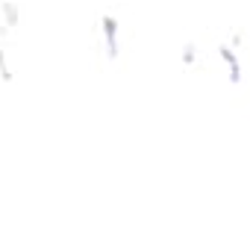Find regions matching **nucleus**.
Here are the masks:
<instances>
[{"label": "nucleus", "instance_id": "3", "mask_svg": "<svg viewBox=\"0 0 250 250\" xmlns=\"http://www.w3.org/2000/svg\"><path fill=\"white\" fill-rule=\"evenodd\" d=\"M3 12H6V24L15 27L18 24V6L15 3H3Z\"/></svg>", "mask_w": 250, "mask_h": 250}, {"label": "nucleus", "instance_id": "2", "mask_svg": "<svg viewBox=\"0 0 250 250\" xmlns=\"http://www.w3.org/2000/svg\"><path fill=\"white\" fill-rule=\"evenodd\" d=\"M218 53H221V59H224V62L229 65V83H235V85H238V83H241V65H238L235 53H232L229 47H224V44L218 47Z\"/></svg>", "mask_w": 250, "mask_h": 250}, {"label": "nucleus", "instance_id": "4", "mask_svg": "<svg viewBox=\"0 0 250 250\" xmlns=\"http://www.w3.org/2000/svg\"><path fill=\"white\" fill-rule=\"evenodd\" d=\"M0 77H3V83H12V74H9V65H6V53L0 50Z\"/></svg>", "mask_w": 250, "mask_h": 250}, {"label": "nucleus", "instance_id": "5", "mask_svg": "<svg viewBox=\"0 0 250 250\" xmlns=\"http://www.w3.org/2000/svg\"><path fill=\"white\" fill-rule=\"evenodd\" d=\"M183 62H186V65L194 62V44H186V50H183Z\"/></svg>", "mask_w": 250, "mask_h": 250}, {"label": "nucleus", "instance_id": "1", "mask_svg": "<svg viewBox=\"0 0 250 250\" xmlns=\"http://www.w3.org/2000/svg\"><path fill=\"white\" fill-rule=\"evenodd\" d=\"M103 36H106V50H109V59L118 56V21L112 15H103Z\"/></svg>", "mask_w": 250, "mask_h": 250}]
</instances>
